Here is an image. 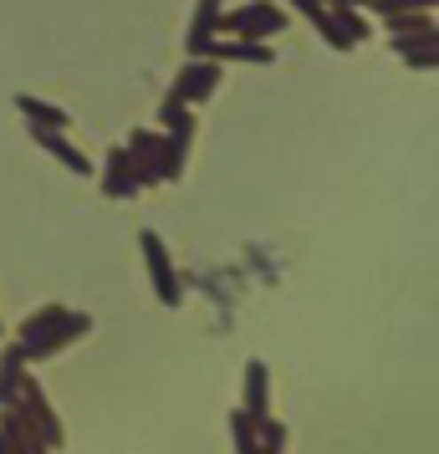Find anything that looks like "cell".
<instances>
[{
	"label": "cell",
	"instance_id": "obj_1",
	"mask_svg": "<svg viewBox=\"0 0 439 454\" xmlns=\"http://www.w3.org/2000/svg\"><path fill=\"white\" fill-rule=\"evenodd\" d=\"M92 327L87 317H77V311H67V307H42L31 322L21 327V342H16V357L21 363H36V357H46V352H62L72 337H82V332Z\"/></svg>",
	"mask_w": 439,
	"mask_h": 454
},
{
	"label": "cell",
	"instance_id": "obj_2",
	"mask_svg": "<svg viewBox=\"0 0 439 454\" xmlns=\"http://www.w3.org/2000/svg\"><path fill=\"white\" fill-rule=\"evenodd\" d=\"M292 16H281V5L276 0H251V5H240L231 16H220V31H231V36H251V42H266L276 31H286Z\"/></svg>",
	"mask_w": 439,
	"mask_h": 454
},
{
	"label": "cell",
	"instance_id": "obj_3",
	"mask_svg": "<svg viewBox=\"0 0 439 454\" xmlns=\"http://www.w3.org/2000/svg\"><path fill=\"white\" fill-rule=\"evenodd\" d=\"M215 87H220V62H209V57H194V62L174 77V92H169V103H205V98H215Z\"/></svg>",
	"mask_w": 439,
	"mask_h": 454
},
{
	"label": "cell",
	"instance_id": "obj_4",
	"mask_svg": "<svg viewBox=\"0 0 439 454\" xmlns=\"http://www.w3.org/2000/svg\"><path fill=\"white\" fill-rule=\"evenodd\" d=\"M138 246H144V255H148V276H153V291H159V301H164V307H179L184 286H179V276H174V261H169L164 240H159L153 230H144V235H138Z\"/></svg>",
	"mask_w": 439,
	"mask_h": 454
},
{
	"label": "cell",
	"instance_id": "obj_5",
	"mask_svg": "<svg viewBox=\"0 0 439 454\" xmlns=\"http://www.w3.org/2000/svg\"><path fill=\"white\" fill-rule=\"evenodd\" d=\"M138 168H133V159H128V148H113L107 153V168H103V194L107 200H133L138 194Z\"/></svg>",
	"mask_w": 439,
	"mask_h": 454
},
{
	"label": "cell",
	"instance_id": "obj_6",
	"mask_svg": "<svg viewBox=\"0 0 439 454\" xmlns=\"http://www.w3.org/2000/svg\"><path fill=\"white\" fill-rule=\"evenodd\" d=\"M205 57H215V62H261V67L276 62L271 46H266V42H251V36H235V42H209Z\"/></svg>",
	"mask_w": 439,
	"mask_h": 454
},
{
	"label": "cell",
	"instance_id": "obj_7",
	"mask_svg": "<svg viewBox=\"0 0 439 454\" xmlns=\"http://www.w3.org/2000/svg\"><path fill=\"white\" fill-rule=\"evenodd\" d=\"M220 16H225V0H200V5H194V26H189V57H205V46L215 42V31H220Z\"/></svg>",
	"mask_w": 439,
	"mask_h": 454
},
{
	"label": "cell",
	"instance_id": "obj_8",
	"mask_svg": "<svg viewBox=\"0 0 439 454\" xmlns=\"http://www.w3.org/2000/svg\"><path fill=\"white\" fill-rule=\"evenodd\" d=\"M36 144L46 148V153H57L72 174H92V164H87V153H77V148L67 144V128H36Z\"/></svg>",
	"mask_w": 439,
	"mask_h": 454
},
{
	"label": "cell",
	"instance_id": "obj_9",
	"mask_svg": "<svg viewBox=\"0 0 439 454\" xmlns=\"http://www.w3.org/2000/svg\"><path fill=\"white\" fill-rule=\"evenodd\" d=\"M246 409H251V413L271 409V372H266V363H261V357H251V363H246Z\"/></svg>",
	"mask_w": 439,
	"mask_h": 454
},
{
	"label": "cell",
	"instance_id": "obj_10",
	"mask_svg": "<svg viewBox=\"0 0 439 454\" xmlns=\"http://www.w3.org/2000/svg\"><path fill=\"white\" fill-rule=\"evenodd\" d=\"M16 107H21L26 118H31V128H67V123H72L62 107L42 103V98H31V92H21V98H16Z\"/></svg>",
	"mask_w": 439,
	"mask_h": 454
},
{
	"label": "cell",
	"instance_id": "obj_11",
	"mask_svg": "<svg viewBox=\"0 0 439 454\" xmlns=\"http://www.w3.org/2000/svg\"><path fill=\"white\" fill-rule=\"evenodd\" d=\"M231 434H235V450L251 454L255 450V413L251 409H235L231 413Z\"/></svg>",
	"mask_w": 439,
	"mask_h": 454
}]
</instances>
